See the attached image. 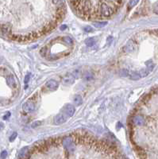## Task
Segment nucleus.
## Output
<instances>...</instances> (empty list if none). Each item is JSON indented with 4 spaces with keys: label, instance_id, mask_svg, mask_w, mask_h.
Returning a JSON list of instances; mask_svg holds the SVG:
<instances>
[{
    "label": "nucleus",
    "instance_id": "obj_7",
    "mask_svg": "<svg viewBox=\"0 0 158 159\" xmlns=\"http://www.w3.org/2000/svg\"><path fill=\"white\" fill-rule=\"evenodd\" d=\"M45 87L48 89V90H53L55 91L59 87V84L57 83L54 80H50V81H47V83L45 84Z\"/></svg>",
    "mask_w": 158,
    "mask_h": 159
},
{
    "label": "nucleus",
    "instance_id": "obj_10",
    "mask_svg": "<svg viewBox=\"0 0 158 159\" xmlns=\"http://www.w3.org/2000/svg\"><path fill=\"white\" fill-rule=\"evenodd\" d=\"M29 154V148L28 147H24L22 149H21L18 154V157L19 158H26L28 157L27 154Z\"/></svg>",
    "mask_w": 158,
    "mask_h": 159
},
{
    "label": "nucleus",
    "instance_id": "obj_20",
    "mask_svg": "<svg viewBox=\"0 0 158 159\" xmlns=\"http://www.w3.org/2000/svg\"><path fill=\"white\" fill-rule=\"evenodd\" d=\"M41 124V122H35L33 124H32V127H38Z\"/></svg>",
    "mask_w": 158,
    "mask_h": 159
},
{
    "label": "nucleus",
    "instance_id": "obj_13",
    "mask_svg": "<svg viewBox=\"0 0 158 159\" xmlns=\"http://www.w3.org/2000/svg\"><path fill=\"white\" fill-rule=\"evenodd\" d=\"M64 41L66 43V44L69 45V46H72L73 45V41L70 37H64L63 38Z\"/></svg>",
    "mask_w": 158,
    "mask_h": 159
},
{
    "label": "nucleus",
    "instance_id": "obj_8",
    "mask_svg": "<svg viewBox=\"0 0 158 159\" xmlns=\"http://www.w3.org/2000/svg\"><path fill=\"white\" fill-rule=\"evenodd\" d=\"M6 82H7V84H8L10 87H11V88H15V87L17 86L16 80H15V78H14V76L12 75L8 76L6 77Z\"/></svg>",
    "mask_w": 158,
    "mask_h": 159
},
{
    "label": "nucleus",
    "instance_id": "obj_11",
    "mask_svg": "<svg viewBox=\"0 0 158 159\" xmlns=\"http://www.w3.org/2000/svg\"><path fill=\"white\" fill-rule=\"evenodd\" d=\"M73 102L76 105L80 106L83 104V99L80 96H76L73 99Z\"/></svg>",
    "mask_w": 158,
    "mask_h": 159
},
{
    "label": "nucleus",
    "instance_id": "obj_2",
    "mask_svg": "<svg viewBox=\"0 0 158 159\" xmlns=\"http://www.w3.org/2000/svg\"><path fill=\"white\" fill-rule=\"evenodd\" d=\"M68 119V118L66 116V115H64L63 112H61V113L56 115V116L54 117L53 121H54V123L56 125H61V124L64 123V122L67 121Z\"/></svg>",
    "mask_w": 158,
    "mask_h": 159
},
{
    "label": "nucleus",
    "instance_id": "obj_22",
    "mask_svg": "<svg viewBox=\"0 0 158 159\" xmlns=\"http://www.w3.org/2000/svg\"><path fill=\"white\" fill-rule=\"evenodd\" d=\"M66 28H67L66 26H62L60 27V30H65Z\"/></svg>",
    "mask_w": 158,
    "mask_h": 159
},
{
    "label": "nucleus",
    "instance_id": "obj_17",
    "mask_svg": "<svg viewBox=\"0 0 158 159\" xmlns=\"http://www.w3.org/2000/svg\"><path fill=\"white\" fill-rule=\"evenodd\" d=\"M16 137H17V133H16V132H14V133L10 137V142H13L14 139H16Z\"/></svg>",
    "mask_w": 158,
    "mask_h": 159
},
{
    "label": "nucleus",
    "instance_id": "obj_5",
    "mask_svg": "<svg viewBox=\"0 0 158 159\" xmlns=\"http://www.w3.org/2000/svg\"><path fill=\"white\" fill-rule=\"evenodd\" d=\"M22 109L24 110V111L28 112V113L32 112L35 110V104L32 101L28 100L22 105Z\"/></svg>",
    "mask_w": 158,
    "mask_h": 159
},
{
    "label": "nucleus",
    "instance_id": "obj_14",
    "mask_svg": "<svg viewBox=\"0 0 158 159\" xmlns=\"http://www.w3.org/2000/svg\"><path fill=\"white\" fill-rule=\"evenodd\" d=\"M106 24H107L106 21H101V22H95V23H94V26H95V27L100 28V27H103V26H105Z\"/></svg>",
    "mask_w": 158,
    "mask_h": 159
},
{
    "label": "nucleus",
    "instance_id": "obj_16",
    "mask_svg": "<svg viewBox=\"0 0 158 159\" xmlns=\"http://www.w3.org/2000/svg\"><path fill=\"white\" fill-rule=\"evenodd\" d=\"M30 74H28L27 76H26L25 77V81H24V83L26 84V88L27 87V84L29 83V81H30Z\"/></svg>",
    "mask_w": 158,
    "mask_h": 159
},
{
    "label": "nucleus",
    "instance_id": "obj_4",
    "mask_svg": "<svg viewBox=\"0 0 158 159\" xmlns=\"http://www.w3.org/2000/svg\"><path fill=\"white\" fill-rule=\"evenodd\" d=\"M133 123L137 127H141L145 123V119L142 115H135L133 118Z\"/></svg>",
    "mask_w": 158,
    "mask_h": 159
},
{
    "label": "nucleus",
    "instance_id": "obj_1",
    "mask_svg": "<svg viewBox=\"0 0 158 159\" xmlns=\"http://www.w3.org/2000/svg\"><path fill=\"white\" fill-rule=\"evenodd\" d=\"M114 14V9L105 3H101L98 8V15L99 17H110Z\"/></svg>",
    "mask_w": 158,
    "mask_h": 159
},
{
    "label": "nucleus",
    "instance_id": "obj_21",
    "mask_svg": "<svg viewBox=\"0 0 158 159\" xmlns=\"http://www.w3.org/2000/svg\"><path fill=\"white\" fill-rule=\"evenodd\" d=\"M10 112H8V113H7L6 115V116H4V119H6L7 118H8V117H10Z\"/></svg>",
    "mask_w": 158,
    "mask_h": 159
},
{
    "label": "nucleus",
    "instance_id": "obj_9",
    "mask_svg": "<svg viewBox=\"0 0 158 159\" xmlns=\"http://www.w3.org/2000/svg\"><path fill=\"white\" fill-rule=\"evenodd\" d=\"M134 41L133 40H130L127 43V45L124 47V51L125 52H127V53H130L132 51H133L134 49Z\"/></svg>",
    "mask_w": 158,
    "mask_h": 159
},
{
    "label": "nucleus",
    "instance_id": "obj_15",
    "mask_svg": "<svg viewBox=\"0 0 158 159\" xmlns=\"http://www.w3.org/2000/svg\"><path fill=\"white\" fill-rule=\"evenodd\" d=\"M138 1L139 0H130V2H129V7H130V8H132V7H133L135 5H137Z\"/></svg>",
    "mask_w": 158,
    "mask_h": 159
},
{
    "label": "nucleus",
    "instance_id": "obj_18",
    "mask_svg": "<svg viewBox=\"0 0 158 159\" xmlns=\"http://www.w3.org/2000/svg\"><path fill=\"white\" fill-rule=\"evenodd\" d=\"M84 30L87 32V33H90V32L93 31V29L91 26H87V27L84 28Z\"/></svg>",
    "mask_w": 158,
    "mask_h": 159
},
{
    "label": "nucleus",
    "instance_id": "obj_12",
    "mask_svg": "<svg viewBox=\"0 0 158 159\" xmlns=\"http://www.w3.org/2000/svg\"><path fill=\"white\" fill-rule=\"evenodd\" d=\"M85 43H86V45H87L88 46L91 47V46H95V41L94 38H88L87 40H86V41H85Z\"/></svg>",
    "mask_w": 158,
    "mask_h": 159
},
{
    "label": "nucleus",
    "instance_id": "obj_19",
    "mask_svg": "<svg viewBox=\"0 0 158 159\" xmlns=\"http://www.w3.org/2000/svg\"><path fill=\"white\" fill-rule=\"evenodd\" d=\"M7 156V152L6 150H3V152L1 153V155H0V157H1V158H6Z\"/></svg>",
    "mask_w": 158,
    "mask_h": 159
},
{
    "label": "nucleus",
    "instance_id": "obj_6",
    "mask_svg": "<svg viewBox=\"0 0 158 159\" xmlns=\"http://www.w3.org/2000/svg\"><path fill=\"white\" fill-rule=\"evenodd\" d=\"M76 76L72 73H67L62 79V81L65 84H72L75 82Z\"/></svg>",
    "mask_w": 158,
    "mask_h": 159
},
{
    "label": "nucleus",
    "instance_id": "obj_3",
    "mask_svg": "<svg viewBox=\"0 0 158 159\" xmlns=\"http://www.w3.org/2000/svg\"><path fill=\"white\" fill-rule=\"evenodd\" d=\"M75 111H76V109L74 106H72L71 104H66L64 106L62 112L68 118H69V117H71L75 114Z\"/></svg>",
    "mask_w": 158,
    "mask_h": 159
}]
</instances>
